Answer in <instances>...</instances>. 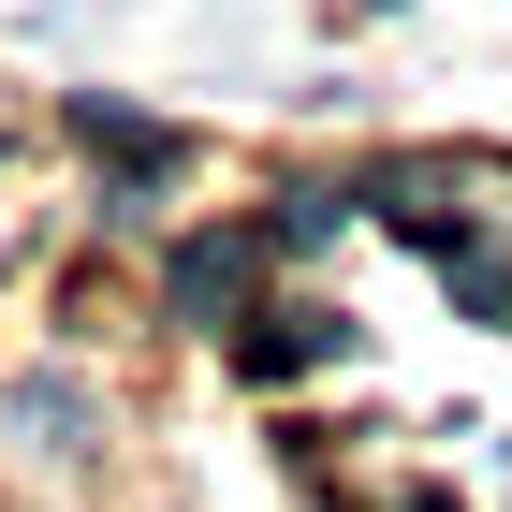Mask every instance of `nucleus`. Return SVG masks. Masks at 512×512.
<instances>
[{
    "instance_id": "2",
    "label": "nucleus",
    "mask_w": 512,
    "mask_h": 512,
    "mask_svg": "<svg viewBox=\"0 0 512 512\" xmlns=\"http://www.w3.org/2000/svg\"><path fill=\"white\" fill-rule=\"evenodd\" d=\"M322 352H352V322H337V308H264V322L235 337V366H249V381H308Z\"/></svg>"
},
{
    "instance_id": "4",
    "label": "nucleus",
    "mask_w": 512,
    "mask_h": 512,
    "mask_svg": "<svg viewBox=\"0 0 512 512\" xmlns=\"http://www.w3.org/2000/svg\"><path fill=\"white\" fill-rule=\"evenodd\" d=\"M410 512H454V498H439V483H425V498H410Z\"/></svg>"
},
{
    "instance_id": "3",
    "label": "nucleus",
    "mask_w": 512,
    "mask_h": 512,
    "mask_svg": "<svg viewBox=\"0 0 512 512\" xmlns=\"http://www.w3.org/2000/svg\"><path fill=\"white\" fill-rule=\"evenodd\" d=\"M74 132H88V147H103V161H118V191H161V176H176V132H147V118H132V103H103V88H88V103H74Z\"/></svg>"
},
{
    "instance_id": "5",
    "label": "nucleus",
    "mask_w": 512,
    "mask_h": 512,
    "mask_svg": "<svg viewBox=\"0 0 512 512\" xmlns=\"http://www.w3.org/2000/svg\"><path fill=\"white\" fill-rule=\"evenodd\" d=\"M366 15H395V0H366Z\"/></svg>"
},
{
    "instance_id": "1",
    "label": "nucleus",
    "mask_w": 512,
    "mask_h": 512,
    "mask_svg": "<svg viewBox=\"0 0 512 512\" xmlns=\"http://www.w3.org/2000/svg\"><path fill=\"white\" fill-rule=\"evenodd\" d=\"M264 249H278V220H220V235H191L176 264H161V308H176V322H235L249 278H264Z\"/></svg>"
}]
</instances>
